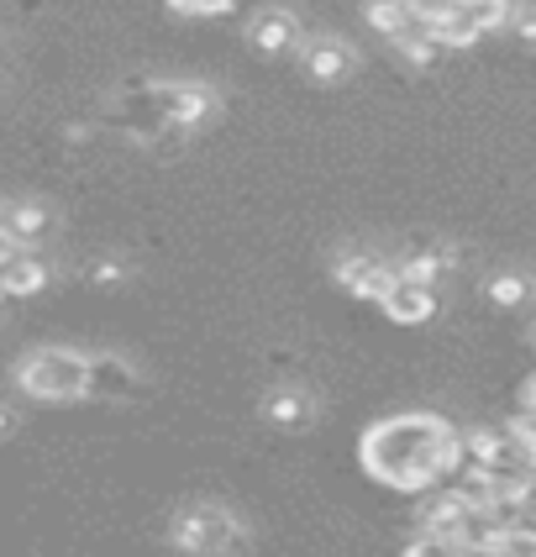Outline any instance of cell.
<instances>
[{
    "instance_id": "obj_11",
    "label": "cell",
    "mask_w": 536,
    "mask_h": 557,
    "mask_svg": "<svg viewBox=\"0 0 536 557\" xmlns=\"http://www.w3.org/2000/svg\"><path fill=\"white\" fill-rule=\"evenodd\" d=\"M378 306H384L389 321H400V326H421V321H432V315H437V289L395 274V284L384 289V300H378Z\"/></svg>"
},
{
    "instance_id": "obj_5",
    "label": "cell",
    "mask_w": 536,
    "mask_h": 557,
    "mask_svg": "<svg viewBox=\"0 0 536 557\" xmlns=\"http://www.w3.org/2000/svg\"><path fill=\"white\" fill-rule=\"evenodd\" d=\"M148 95H153L158 116L174 126V132H195V126L216 122L221 95L195 85V79H148Z\"/></svg>"
},
{
    "instance_id": "obj_21",
    "label": "cell",
    "mask_w": 536,
    "mask_h": 557,
    "mask_svg": "<svg viewBox=\"0 0 536 557\" xmlns=\"http://www.w3.org/2000/svg\"><path fill=\"white\" fill-rule=\"evenodd\" d=\"M126 278H132V274H126L122 258H100V263H90V284H95V289H122Z\"/></svg>"
},
{
    "instance_id": "obj_15",
    "label": "cell",
    "mask_w": 536,
    "mask_h": 557,
    "mask_svg": "<svg viewBox=\"0 0 536 557\" xmlns=\"http://www.w3.org/2000/svg\"><path fill=\"white\" fill-rule=\"evenodd\" d=\"M452 263H458V248H447V243H421V248H410L406 258L395 263V274L415 278V284H432V289H437V278L452 274Z\"/></svg>"
},
{
    "instance_id": "obj_6",
    "label": "cell",
    "mask_w": 536,
    "mask_h": 557,
    "mask_svg": "<svg viewBox=\"0 0 536 557\" xmlns=\"http://www.w3.org/2000/svg\"><path fill=\"white\" fill-rule=\"evenodd\" d=\"M142 389V369L122 352H90L85 358V400H126Z\"/></svg>"
},
{
    "instance_id": "obj_8",
    "label": "cell",
    "mask_w": 536,
    "mask_h": 557,
    "mask_svg": "<svg viewBox=\"0 0 536 557\" xmlns=\"http://www.w3.org/2000/svg\"><path fill=\"white\" fill-rule=\"evenodd\" d=\"M53 211L37 206V200H0V237H11L16 248L37 252L48 237H53Z\"/></svg>"
},
{
    "instance_id": "obj_20",
    "label": "cell",
    "mask_w": 536,
    "mask_h": 557,
    "mask_svg": "<svg viewBox=\"0 0 536 557\" xmlns=\"http://www.w3.org/2000/svg\"><path fill=\"white\" fill-rule=\"evenodd\" d=\"M242 0H169L174 16H189V22H211V16H232Z\"/></svg>"
},
{
    "instance_id": "obj_22",
    "label": "cell",
    "mask_w": 536,
    "mask_h": 557,
    "mask_svg": "<svg viewBox=\"0 0 536 557\" xmlns=\"http://www.w3.org/2000/svg\"><path fill=\"white\" fill-rule=\"evenodd\" d=\"M500 557H536V536L526 527H510L500 542Z\"/></svg>"
},
{
    "instance_id": "obj_7",
    "label": "cell",
    "mask_w": 536,
    "mask_h": 557,
    "mask_svg": "<svg viewBox=\"0 0 536 557\" xmlns=\"http://www.w3.org/2000/svg\"><path fill=\"white\" fill-rule=\"evenodd\" d=\"M337 284H342L352 300H384V289L395 284V263L389 258H378V252H342L337 258Z\"/></svg>"
},
{
    "instance_id": "obj_19",
    "label": "cell",
    "mask_w": 536,
    "mask_h": 557,
    "mask_svg": "<svg viewBox=\"0 0 536 557\" xmlns=\"http://www.w3.org/2000/svg\"><path fill=\"white\" fill-rule=\"evenodd\" d=\"M400 557H469L458 547V536H437V531H415Z\"/></svg>"
},
{
    "instance_id": "obj_16",
    "label": "cell",
    "mask_w": 536,
    "mask_h": 557,
    "mask_svg": "<svg viewBox=\"0 0 536 557\" xmlns=\"http://www.w3.org/2000/svg\"><path fill=\"white\" fill-rule=\"evenodd\" d=\"M426 27H432V42H437L441 53H452V48H473V42L484 37V32L473 27L469 16L452 5V0H447V5H432V22H426Z\"/></svg>"
},
{
    "instance_id": "obj_3",
    "label": "cell",
    "mask_w": 536,
    "mask_h": 557,
    "mask_svg": "<svg viewBox=\"0 0 536 557\" xmlns=\"http://www.w3.org/2000/svg\"><path fill=\"white\" fill-rule=\"evenodd\" d=\"M16 384H22V395L48 405L85 400V352H74V347H32L27 358L16 363Z\"/></svg>"
},
{
    "instance_id": "obj_4",
    "label": "cell",
    "mask_w": 536,
    "mask_h": 557,
    "mask_svg": "<svg viewBox=\"0 0 536 557\" xmlns=\"http://www.w3.org/2000/svg\"><path fill=\"white\" fill-rule=\"evenodd\" d=\"M369 22H374L410 63H437L441 48L432 42V5H421V0H369Z\"/></svg>"
},
{
    "instance_id": "obj_14",
    "label": "cell",
    "mask_w": 536,
    "mask_h": 557,
    "mask_svg": "<svg viewBox=\"0 0 536 557\" xmlns=\"http://www.w3.org/2000/svg\"><path fill=\"white\" fill-rule=\"evenodd\" d=\"M53 284V269L37 258V252H22V258H11L5 269H0V300H32V295H42Z\"/></svg>"
},
{
    "instance_id": "obj_12",
    "label": "cell",
    "mask_w": 536,
    "mask_h": 557,
    "mask_svg": "<svg viewBox=\"0 0 536 557\" xmlns=\"http://www.w3.org/2000/svg\"><path fill=\"white\" fill-rule=\"evenodd\" d=\"M469 521V505L452 495L447 484L437 490H421V505H415V531H437V536H458Z\"/></svg>"
},
{
    "instance_id": "obj_23",
    "label": "cell",
    "mask_w": 536,
    "mask_h": 557,
    "mask_svg": "<svg viewBox=\"0 0 536 557\" xmlns=\"http://www.w3.org/2000/svg\"><path fill=\"white\" fill-rule=\"evenodd\" d=\"M510 37H521V42H536V5H515L510 11V22H504Z\"/></svg>"
},
{
    "instance_id": "obj_10",
    "label": "cell",
    "mask_w": 536,
    "mask_h": 557,
    "mask_svg": "<svg viewBox=\"0 0 536 557\" xmlns=\"http://www.w3.org/2000/svg\"><path fill=\"white\" fill-rule=\"evenodd\" d=\"M248 42L258 48V53H269V59H284V53H300V22L289 16V11H279V5H269V11H252L248 22Z\"/></svg>"
},
{
    "instance_id": "obj_18",
    "label": "cell",
    "mask_w": 536,
    "mask_h": 557,
    "mask_svg": "<svg viewBox=\"0 0 536 557\" xmlns=\"http://www.w3.org/2000/svg\"><path fill=\"white\" fill-rule=\"evenodd\" d=\"M463 16H469L478 32H500L510 22V11H515V0H452Z\"/></svg>"
},
{
    "instance_id": "obj_13",
    "label": "cell",
    "mask_w": 536,
    "mask_h": 557,
    "mask_svg": "<svg viewBox=\"0 0 536 557\" xmlns=\"http://www.w3.org/2000/svg\"><path fill=\"white\" fill-rule=\"evenodd\" d=\"M263 416H269L274 426L306 432L315 416H321V405H315L311 389H300V384H279V389H269V395H263Z\"/></svg>"
},
{
    "instance_id": "obj_24",
    "label": "cell",
    "mask_w": 536,
    "mask_h": 557,
    "mask_svg": "<svg viewBox=\"0 0 536 557\" xmlns=\"http://www.w3.org/2000/svg\"><path fill=\"white\" fill-rule=\"evenodd\" d=\"M16 432V410L11 405H0V436H11Z\"/></svg>"
},
{
    "instance_id": "obj_1",
    "label": "cell",
    "mask_w": 536,
    "mask_h": 557,
    "mask_svg": "<svg viewBox=\"0 0 536 557\" xmlns=\"http://www.w3.org/2000/svg\"><path fill=\"white\" fill-rule=\"evenodd\" d=\"M363 468L389 490H437L463 468V436L441 416H389L363 432Z\"/></svg>"
},
{
    "instance_id": "obj_9",
    "label": "cell",
    "mask_w": 536,
    "mask_h": 557,
    "mask_svg": "<svg viewBox=\"0 0 536 557\" xmlns=\"http://www.w3.org/2000/svg\"><path fill=\"white\" fill-rule=\"evenodd\" d=\"M300 69L315 85H342L358 69V53H352V42H337V37H311V42H300Z\"/></svg>"
},
{
    "instance_id": "obj_2",
    "label": "cell",
    "mask_w": 536,
    "mask_h": 557,
    "mask_svg": "<svg viewBox=\"0 0 536 557\" xmlns=\"http://www.w3.org/2000/svg\"><path fill=\"white\" fill-rule=\"evenodd\" d=\"M169 542L189 557H232L248 547V527L216 499H195L169 521Z\"/></svg>"
},
{
    "instance_id": "obj_17",
    "label": "cell",
    "mask_w": 536,
    "mask_h": 557,
    "mask_svg": "<svg viewBox=\"0 0 536 557\" xmlns=\"http://www.w3.org/2000/svg\"><path fill=\"white\" fill-rule=\"evenodd\" d=\"M484 295H489L495 306L515 310V306H526V300L536 295V278L532 274H495L489 284H484Z\"/></svg>"
}]
</instances>
